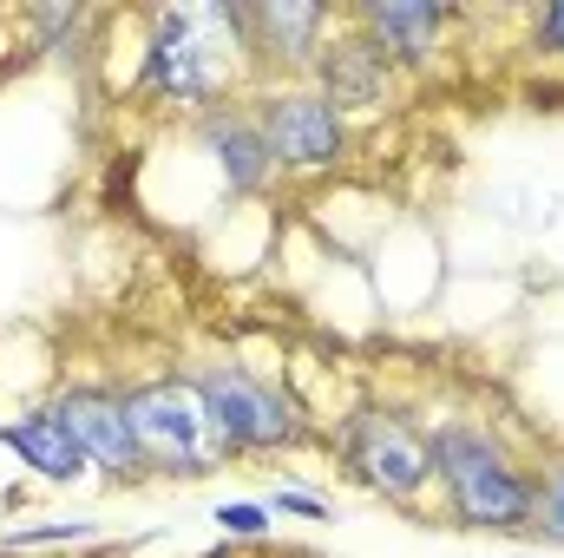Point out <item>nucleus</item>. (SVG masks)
Listing matches in <instances>:
<instances>
[{
	"instance_id": "f257e3e1",
	"label": "nucleus",
	"mask_w": 564,
	"mask_h": 558,
	"mask_svg": "<svg viewBox=\"0 0 564 558\" xmlns=\"http://www.w3.org/2000/svg\"><path fill=\"white\" fill-rule=\"evenodd\" d=\"M144 53H139V93L144 106L164 112H217L230 93H243V79L257 73L250 53V7L237 0H177V7H151L139 20Z\"/></svg>"
},
{
	"instance_id": "f03ea898",
	"label": "nucleus",
	"mask_w": 564,
	"mask_h": 558,
	"mask_svg": "<svg viewBox=\"0 0 564 558\" xmlns=\"http://www.w3.org/2000/svg\"><path fill=\"white\" fill-rule=\"evenodd\" d=\"M433 486L466 533H532V466L479 420H433Z\"/></svg>"
},
{
	"instance_id": "7ed1b4c3",
	"label": "nucleus",
	"mask_w": 564,
	"mask_h": 558,
	"mask_svg": "<svg viewBox=\"0 0 564 558\" xmlns=\"http://www.w3.org/2000/svg\"><path fill=\"white\" fill-rule=\"evenodd\" d=\"M184 382H191L197 408H204L217 447L230 460H243V453H282V447L308 440V415H302V401L289 395L282 375L243 368V362H197V368H184Z\"/></svg>"
},
{
	"instance_id": "20e7f679",
	"label": "nucleus",
	"mask_w": 564,
	"mask_h": 558,
	"mask_svg": "<svg viewBox=\"0 0 564 558\" xmlns=\"http://www.w3.org/2000/svg\"><path fill=\"white\" fill-rule=\"evenodd\" d=\"M335 447H341V460L355 466V480L368 493H381L388 506L421 513L426 486H433V440H426V427L408 408L361 401L355 415L335 427Z\"/></svg>"
},
{
	"instance_id": "39448f33",
	"label": "nucleus",
	"mask_w": 564,
	"mask_h": 558,
	"mask_svg": "<svg viewBox=\"0 0 564 558\" xmlns=\"http://www.w3.org/2000/svg\"><path fill=\"white\" fill-rule=\"evenodd\" d=\"M126 415H132V433H139L151 480H204V473L230 466V453L217 447V433H210V420H204L184 375L132 382L126 388Z\"/></svg>"
},
{
	"instance_id": "423d86ee",
	"label": "nucleus",
	"mask_w": 564,
	"mask_h": 558,
	"mask_svg": "<svg viewBox=\"0 0 564 558\" xmlns=\"http://www.w3.org/2000/svg\"><path fill=\"white\" fill-rule=\"evenodd\" d=\"M257 132L270 144L276 171H295V178H315V171H335L348 158V119L315 93V86H270L257 99Z\"/></svg>"
},
{
	"instance_id": "0eeeda50",
	"label": "nucleus",
	"mask_w": 564,
	"mask_h": 558,
	"mask_svg": "<svg viewBox=\"0 0 564 558\" xmlns=\"http://www.w3.org/2000/svg\"><path fill=\"white\" fill-rule=\"evenodd\" d=\"M53 408L73 427L79 453L106 480H151L144 453H139V433H132V415H126V388H112V382H66Z\"/></svg>"
},
{
	"instance_id": "6e6552de",
	"label": "nucleus",
	"mask_w": 564,
	"mask_h": 558,
	"mask_svg": "<svg viewBox=\"0 0 564 558\" xmlns=\"http://www.w3.org/2000/svg\"><path fill=\"white\" fill-rule=\"evenodd\" d=\"M308 86H315L341 119H368V112H388V106H394L401 66H394L361 26L341 20V33L322 46V60H315V73H308Z\"/></svg>"
},
{
	"instance_id": "1a4fd4ad",
	"label": "nucleus",
	"mask_w": 564,
	"mask_h": 558,
	"mask_svg": "<svg viewBox=\"0 0 564 558\" xmlns=\"http://www.w3.org/2000/svg\"><path fill=\"white\" fill-rule=\"evenodd\" d=\"M348 13L322 7V0H257L250 7V53L257 66H282V73H315L322 46L341 33Z\"/></svg>"
},
{
	"instance_id": "9d476101",
	"label": "nucleus",
	"mask_w": 564,
	"mask_h": 558,
	"mask_svg": "<svg viewBox=\"0 0 564 558\" xmlns=\"http://www.w3.org/2000/svg\"><path fill=\"white\" fill-rule=\"evenodd\" d=\"M453 20H459V13H453V7H433V0H361V7L348 13V26H361L401 73L440 60Z\"/></svg>"
},
{
	"instance_id": "9b49d317",
	"label": "nucleus",
	"mask_w": 564,
	"mask_h": 558,
	"mask_svg": "<svg viewBox=\"0 0 564 558\" xmlns=\"http://www.w3.org/2000/svg\"><path fill=\"white\" fill-rule=\"evenodd\" d=\"M191 139L210 151L217 184H224V197H230V204H237V197H250V191H263V184H270V171H276L270 144H263V132H257V112H243V106H217V112H204V119L191 126Z\"/></svg>"
},
{
	"instance_id": "f8f14e48",
	"label": "nucleus",
	"mask_w": 564,
	"mask_h": 558,
	"mask_svg": "<svg viewBox=\"0 0 564 558\" xmlns=\"http://www.w3.org/2000/svg\"><path fill=\"white\" fill-rule=\"evenodd\" d=\"M0 447H7V453H20V466H33V473H40V480H53V486H73V480H86V473H93V460L79 453L73 427L59 420L53 401H46V408H20V415L0 420Z\"/></svg>"
},
{
	"instance_id": "ddd939ff",
	"label": "nucleus",
	"mask_w": 564,
	"mask_h": 558,
	"mask_svg": "<svg viewBox=\"0 0 564 558\" xmlns=\"http://www.w3.org/2000/svg\"><path fill=\"white\" fill-rule=\"evenodd\" d=\"M532 533L545 546H564V453L532 466Z\"/></svg>"
},
{
	"instance_id": "4468645a",
	"label": "nucleus",
	"mask_w": 564,
	"mask_h": 558,
	"mask_svg": "<svg viewBox=\"0 0 564 558\" xmlns=\"http://www.w3.org/2000/svg\"><path fill=\"white\" fill-rule=\"evenodd\" d=\"M46 546H93V526L86 519H59V526H13L0 533V552H46Z\"/></svg>"
},
{
	"instance_id": "2eb2a0df",
	"label": "nucleus",
	"mask_w": 564,
	"mask_h": 558,
	"mask_svg": "<svg viewBox=\"0 0 564 558\" xmlns=\"http://www.w3.org/2000/svg\"><path fill=\"white\" fill-rule=\"evenodd\" d=\"M217 526H224V539H270V506H250V500L217 506Z\"/></svg>"
},
{
	"instance_id": "dca6fc26",
	"label": "nucleus",
	"mask_w": 564,
	"mask_h": 558,
	"mask_svg": "<svg viewBox=\"0 0 564 558\" xmlns=\"http://www.w3.org/2000/svg\"><path fill=\"white\" fill-rule=\"evenodd\" d=\"M270 513H289V519H328V500H315V493H295V486H282V493H270Z\"/></svg>"
},
{
	"instance_id": "f3484780",
	"label": "nucleus",
	"mask_w": 564,
	"mask_h": 558,
	"mask_svg": "<svg viewBox=\"0 0 564 558\" xmlns=\"http://www.w3.org/2000/svg\"><path fill=\"white\" fill-rule=\"evenodd\" d=\"M532 40H539L545 53H558V60H564V0H552V7H539V13H532Z\"/></svg>"
}]
</instances>
